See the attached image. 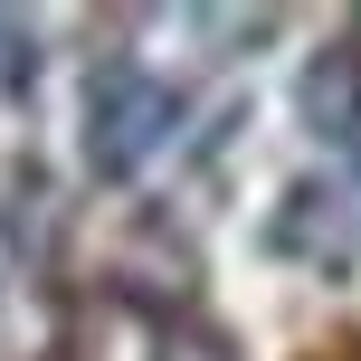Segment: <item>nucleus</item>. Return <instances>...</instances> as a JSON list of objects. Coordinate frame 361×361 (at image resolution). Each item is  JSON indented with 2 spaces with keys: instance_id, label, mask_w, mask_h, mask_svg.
<instances>
[{
  "instance_id": "1",
  "label": "nucleus",
  "mask_w": 361,
  "mask_h": 361,
  "mask_svg": "<svg viewBox=\"0 0 361 361\" xmlns=\"http://www.w3.org/2000/svg\"><path fill=\"white\" fill-rule=\"evenodd\" d=\"M171 114H180V95L162 86V76L105 67V76L86 86V152H95V171H133V162L171 133Z\"/></svg>"
},
{
  "instance_id": "2",
  "label": "nucleus",
  "mask_w": 361,
  "mask_h": 361,
  "mask_svg": "<svg viewBox=\"0 0 361 361\" xmlns=\"http://www.w3.org/2000/svg\"><path fill=\"white\" fill-rule=\"evenodd\" d=\"M305 114L324 124V143H361V67H352L343 48L305 76Z\"/></svg>"
}]
</instances>
